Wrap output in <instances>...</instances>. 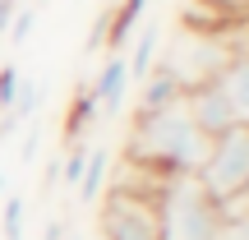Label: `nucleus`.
I'll use <instances>...</instances> for the list:
<instances>
[{
	"instance_id": "obj_1",
	"label": "nucleus",
	"mask_w": 249,
	"mask_h": 240,
	"mask_svg": "<svg viewBox=\"0 0 249 240\" xmlns=\"http://www.w3.org/2000/svg\"><path fill=\"white\" fill-rule=\"evenodd\" d=\"M208 134L194 125L185 107V92L176 102L157 111H139L134 116V129H129V162L152 176H189V171L203 166L208 157Z\"/></svg>"
},
{
	"instance_id": "obj_2",
	"label": "nucleus",
	"mask_w": 249,
	"mask_h": 240,
	"mask_svg": "<svg viewBox=\"0 0 249 240\" xmlns=\"http://www.w3.org/2000/svg\"><path fill=\"white\" fill-rule=\"evenodd\" d=\"M152 199H157L161 240H217L222 203L203 189V180L194 171L189 176H157Z\"/></svg>"
},
{
	"instance_id": "obj_3",
	"label": "nucleus",
	"mask_w": 249,
	"mask_h": 240,
	"mask_svg": "<svg viewBox=\"0 0 249 240\" xmlns=\"http://www.w3.org/2000/svg\"><path fill=\"white\" fill-rule=\"evenodd\" d=\"M129 171L139 180H116V189H111L107 199H102V236L107 240H161V226H157V199H152V185H157V176L143 166Z\"/></svg>"
},
{
	"instance_id": "obj_4",
	"label": "nucleus",
	"mask_w": 249,
	"mask_h": 240,
	"mask_svg": "<svg viewBox=\"0 0 249 240\" xmlns=\"http://www.w3.org/2000/svg\"><path fill=\"white\" fill-rule=\"evenodd\" d=\"M194 176L203 180V189L217 203H226L235 194H249V125H231L226 134H217Z\"/></svg>"
},
{
	"instance_id": "obj_5",
	"label": "nucleus",
	"mask_w": 249,
	"mask_h": 240,
	"mask_svg": "<svg viewBox=\"0 0 249 240\" xmlns=\"http://www.w3.org/2000/svg\"><path fill=\"white\" fill-rule=\"evenodd\" d=\"M222 37H226V60H222V70H217L213 83L222 88V97L231 102L235 120L249 125V23H245V18H240V23L226 18Z\"/></svg>"
},
{
	"instance_id": "obj_6",
	"label": "nucleus",
	"mask_w": 249,
	"mask_h": 240,
	"mask_svg": "<svg viewBox=\"0 0 249 240\" xmlns=\"http://www.w3.org/2000/svg\"><path fill=\"white\" fill-rule=\"evenodd\" d=\"M185 107H189L194 125L208 134V139H217V134H226L231 125H240V120H235V111H231V102L222 97V88H217V83H198V88H185Z\"/></svg>"
},
{
	"instance_id": "obj_7",
	"label": "nucleus",
	"mask_w": 249,
	"mask_h": 240,
	"mask_svg": "<svg viewBox=\"0 0 249 240\" xmlns=\"http://www.w3.org/2000/svg\"><path fill=\"white\" fill-rule=\"evenodd\" d=\"M88 88H92V97H97L102 116H116L120 102H124V92H129V65H124V51L107 55V65L97 70V79H92Z\"/></svg>"
},
{
	"instance_id": "obj_8",
	"label": "nucleus",
	"mask_w": 249,
	"mask_h": 240,
	"mask_svg": "<svg viewBox=\"0 0 249 240\" xmlns=\"http://www.w3.org/2000/svg\"><path fill=\"white\" fill-rule=\"evenodd\" d=\"M180 79L166 70V65H157V70H148V79H143V92H139V111H157V107H166V102H176L180 97Z\"/></svg>"
},
{
	"instance_id": "obj_9",
	"label": "nucleus",
	"mask_w": 249,
	"mask_h": 240,
	"mask_svg": "<svg viewBox=\"0 0 249 240\" xmlns=\"http://www.w3.org/2000/svg\"><path fill=\"white\" fill-rule=\"evenodd\" d=\"M107 166H111V152L107 148H88V162H83V176H79V199L83 203H97L102 185H107Z\"/></svg>"
},
{
	"instance_id": "obj_10",
	"label": "nucleus",
	"mask_w": 249,
	"mask_h": 240,
	"mask_svg": "<svg viewBox=\"0 0 249 240\" xmlns=\"http://www.w3.org/2000/svg\"><path fill=\"white\" fill-rule=\"evenodd\" d=\"M97 97H92V88H79L70 102V120H65V139L70 143H83V134L92 129V120H97Z\"/></svg>"
},
{
	"instance_id": "obj_11",
	"label": "nucleus",
	"mask_w": 249,
	"mask_h": 240,
	"mask_svg": "<svg viewBox=\"0 0 249 240\" xmlns=\"http://www.w3.org/2000/svg\"><path fill=\"white\" fill-rule=\"evenodd\" d=\"M217 240H249V194H235L222 203V226Z\"/></svg>"
},
{
	"instance_id": "obj_12",
	"label": "nucleus",
	"mask_w": 249,
	"mask_h": 240,
	"mask_svg": "<svg viewBox=\"0 0 249 240\" xmlns=\"http://www.w3.org/2000/svg\"><path fill=\"white\" fill-rule=\"evenodd\" d=\"M152 55H157V23H143L139 28V42H134V51L124 55V65H129V79H148L152 70Z\"/></svg>"
},
{
	"instance_id": "obj_13",
	"label": "nucleus",
	"mask_w": 249,
	"mask_h": 240,
	"mask_svg": "<svg viewBox=\"0 0 249 240\" xmlns=\"http://www.w3.org/2000/svg\"><path fill=\"white\" fill-rule=\"evenodd\" d=\"M139 18H143V0H124L116 14H111V23H102V33H111V51H124L129 46V33H134Z\"/></svg>"
},
{
	"instance_id": "obj_14",
	"label": "nucleus",
	"mask_w": 249,
	"mask_h": 240,
	"mask_svg": "<svg viewBox=\"0 0 249 240\" xmlns=\"http://www.w3.org/2000/svg\"><path fill=\"white\" fill-rule=\"evenodd\" d=\"M18 83L23 79H18L14 65H0V111H5V116H9V107H14V97H18Z\"/></svg>"
},
{
	"instance_id": "obj_15",
	"label": "nucleus",
	"mask_w": 249,
	"mask_h": 240,
	"mask_svg": "<svg viewBox=\"0 0 249 240\" xmlns=\"http://www.w3.org/2000/svg\"><path fill=\"white\" fill-rule=\"evenodd\" d=\"M83 162H88V143H70V152H65V185H79Z\"/></svg>"
},
{
	"instance_id": "obj_16",
	"label": "nucleus",
	"mask_w": 249,
	"mask_h": 240,
	"mask_svg": "<svg viewBox=\"0 0 249 240\" xmlns=\"http://www.w3.org/2000/svg\"><path fill=\"white\" fill-rule=\"evenodd\" d=\"M5 240H23V199L5 203Z\"/></svg>"
},
{
	"instance_id": "obj_17",
	"label": "nucleus",
	"mask_w": 249,
	"mask_h": 240,
	"mask_svg": "<svg viewBox=\"0 0 249 240\" xmlns=\"http://www.w3.org/2000/svg\"><path fill=\"white\" fill-rule=\"evenodd\" d=\"M28 28H33V9H23V14H18V23H14V42H23Z\"/></svg>"
},
{
	"instance_id": "obj_18",
	"label": "nucleus",
	"mask_w": 249,
	"mask_h": 240,
	"mask_svg": "<svg viewBox=\"0 0 249 240\" xmlns=\"http://www.w3.org/2000/svg\"><path fill=\"white\" fill-rule=\"evenodd\" d=\"M70 240H79V236H70Z\"/></svg>"
}]
</instances>
